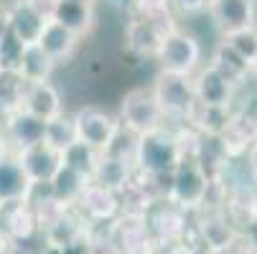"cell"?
<instances>
[{
  "label": "cell",
  "mask_w": 257,
  "mask_h": 254,
  "mask_svg": "<svg viewBox=\"0 0 257 254\" xmlns=\"http://www.w3.org/2000/svg\"><path fill=\"white\" fill-rule=\"evenodd\" d=\"M18 163L23 165V170L31 178L33 186H49L51 178L56 175V170L61 168L64 158L54 148H49L46 142H39V145H33V148H28V150H21Z\"/></svg>",
  "instance_id": "obj_13"
},
{
  "label": "cell",
  "mask_w": 257,
  "mask_h": 254,
  "mask_svg": "<svg viewBox=\"0 0 257 254\" xmlns=\"http://www.w3.org/2000/svg\"><path fill=\"white\" fill-rule=\"evenodd\" d=\"M219 142H222V150L229 160L247 155L249 148L257 142V115H249L247 110L232 112L224 132L219 135Z\"/></svg>",
  "instance_id": "obj_11"
},
{
  "label": "cell",
  "mask_w": 257,
  "mask_h": 254,
  "mask_svg": "<svg viewBox=\"0 0 257 254\" xmlns=\"http://www.w3.org/2000/svg\"><path fill=\"white\" fill-rule=\"evenodd\" d=\"M186 211H181L178 206H173L171 201H161L158 206H153L145 219H148V226H151V234L166 244H176V239L183 236L186 231Z\"/></svg>",
  "instance_id": "obj_15"
},
{
  "label": "cell",
  "mask_w": 257,
  "mask_h": 254,
  "mask_svg": "<svg viewBox=\"0 0 257 254\" xmlns=\"http://www.w3.org/2000/svg\"><path fill=\"white\" fill-rule=\"evenodd\" d=\"M224 44H227L232 51H237L244 61L254 64V56H257V26H252V28H244V31H237V33L227 36Z\"/></svg>",
  "instance_id": "obj_29"
},
{
  "label": "cell",
  "mask_w": 257,
  "mask_h": 254,
  "mask_svg": "<svg viewBox=\"0 0 257 254\" xmlns=\"http://www.w3.org/2000/svg\"><path fill=\"white\" fill-rule=\"evenodd\" d=\"M209 21L214 28L227 36L252 28L257 21V0H211L209 3Z\"/></svg>",
  "instance_id": "obj_7"
},
{
  "label": "cell",
  "mask_w": 257,
  "mask_h": 254,
  "mask_svg": "<svg viewBox=\"0 0 257 254\" xmlns=\"http://www.w3.org/2000/svg\"><path fill=\"white\" fill-rule=\"evenodd\" d=\"M33 188L36 186L31 183V178L26 175L18 160H8V158L0 160V201L3 203L26 201Z\"/></svg>",
  "instance_id": "obj_18"
},
{
  "label": "cell",
  "mask_w": 257,
  "mask_h": 254,
  "mask_svg": "<svg viewBox=\"0 0 257 254\" xmlns=\"http://www.w3.org/2000/svg\"><path fill=\"white\" fill-rule=\"evenodd\" d=\"M79 213L84 216L87 221H97V224H104V221H115L120 211H122V198L117 191L107 188V186H99V183H92L87 186V191L82 193L79 203H77Z\"/></svg>",
  "instance_id": "obj_12"
},
{
  "label": "cell",
  "mask_w": 257,
  "mask_h": 254,
  "mask_svg": "<svg viewBox=\"0 0 257 254\" xmlns=\"http://www.w3.org/2000/svg\"><path fill=\"white\" fill-rule=\"evenodd\" d=\"M61 158H64L66 165H71L74 170H79L82 175L94 178V170H97V165H99L102 153H97L94 148H89V145H84V142H74Z\"/></svg>",
  "instance_id": "obj_27"
},
{
  "label": "cell",
  "mask_w": 257,
  "mask_h": 254,
  "mask_svg": "<svg viewBox=\"0 0 257 254\" xmlns=\"http://www.w3.org/2000/svg\"><path fill=\"white\" fill-rule=\"evenodd\" d=\"M168 31H171L168 26L133 16L125 26V49L135 59H158V51L163 46V39Z\"/></svg>",
  "instance_id": "obj_9"
},
{
  "label": "cell",
  "mask_w": 257,
  "mask_h": 254,
  "mask_svg": "<svg viewBox=\"0 0 257 254\" xmlns=\"http://www.w3.org/2000/svg\"><path fill=\"white\" fill-rule=\"evenodd\" d=\"M181 160V148L173 127H161L140 135L135 145V175L140 178H166Z\"/></svg>",
  "instance_id": "obj_1"
},
{
  "label": "cell",
  "mask_w": 257,
  "mask_h": 254,
  "mask_svg": "<svg viewBox=\"0 0 257 254\" xmlns=\"http://www.w3.org/2000/svg\"><path fill=\"white\" fill-rule=\"evenodd\" d=\"M3 231L8 236H13L16 241H26L33 236L36 231V216L28 206V201H16V203H8V211H6V219H3Z\"/></svg>",
  "instance_id": "obj_25"
},
{
  "label": "cell",
  "mask_w": 257,
  "mask_h": 254,
  "mask_svg": "<svg viewBox=\"0 0 257 254\" xmlns=\"http://www.w3.org/2000/svg\"><path fill=\"white\" fill-rule=\"evenodd\" d=\"M54 21H59L66 31H71L74 36H89L94 28V6L87 3H61L59 0V8Z\"/></svg>",
  "instance_id": "obj_24"
},
{
  "label": "cell",
  "mask_w": 257,
  "mask_h": 254,
  "mask_svg": "<svg viewBox=\"0 0 257 254\" xmlns=\"http://www.w3.org/2000/svg\"><path fill=\"white\" fill-rule=\"evenodd\" d=\"M120 122H122V130L133 132L135 137L166 127V115L161 112L151 87H135L122 97Z\"/></svg>",
  "instance_id": "obj_5"
},
{
  "label": "cell",
  "mask_w": 257,
  "mask_h": 254,
  "mask_svg": "<svg viewBox=\"0 0 257 254\" xmlns=\"http://www.w3.org/2000/svg\"><path fill=\"white\" fill-rule=\"evenodd\" d=\"M49 148H54L59 155H64L71 145L79 142L77 137V127H74V117H66V115H59L54 120L46 122V140H44Z\"/></svg>",
  "instance_id": "obj_26"
},
{
  "label": "cell",
  "mask_w": 257,
  "mask_h": 254,
  "mask_svg": "<svg viewBox=\"0 0 257 254\" xmlns=\"http://www.w3.org/2000/svg\"><path fill=\"white\" fill-rule=\"evenodd\" d=\"M74 127H77V137L79 142L94 148L97 153H107L112 148V142L117 140V135L122 132V122L120 117L109 115L102 107L87 104L82 110H77L74 115Z\"/></svg>",
  "instance_id": "obj_6"
},
{
  "label": "cell",
  "mask_w": 257,
  "mask_h": 254,
  "mask_svg": "<svg viewBox=\"0 0 257 254\" xmlns=\"http://www.w3.org/2000/svg\"><path fill=\"white\" fill-rule=\"evenodd\" d=\"M133 16L135 18H143V21H153V23L168 26V28H176L171 0H135Z\"/></svg>",
  "instance_id": "obj_28"
},
{
  "label": "cell",
  "mask_w": 257,
  "mask_h": 254,
  "mask_svg": "<svg viewBox=\"0 0 257 254\" xmlns=\"http://www.w3.org/2000/svg\"><path fill=\"white\" fill-rule=\"evenodd\" d=\"M194 92H196V104L201 107H209V110H232L237 89L219 71H214L206 64L194 74Z\"/></svg>",
  "instance_id": "obj_10"
},
{
  "label": "cell",
  "mask_w": 257,
  "mask_h": 254,
  "mask_svg": "<svg viewBox=\"0 0 257 254\" xmlns=\"http://www.w3.org/2000/svg\"><path fill=\"white\" fill-rule=\"evenodd\" d=\"M46 18H41L31 6H26L23 0L11 11V31L18 36V41L23 46H33L41 41L44 28H46Z\"/></svg>",
  "instance_id": "obj_23"
},
{
  "label": "cell",
  "mask_w": 257,
  "mask_h": 254,
  "mask_svg": "<svg viewBox=\"0 0 257 254\" xmlns=\"http://www.w3.org/2000/svg\"><path fill=\"white\" fill-rule=\"evenodd\" d=\"M214 186L216 180L211 178V173L204 168L199 158H181L171 173L168 201L181 211H196L209 203Z\"/></svg>",
  "instance_id": "obj_2"
},
{
  "label": "cell",
  "mask_w": 257,
  "mask_h": 254,
  "mask_svg": "<svg viewBox=\"0 0 257 254\" xmlns=\"http://www.w3.org/2000/svg\"><path fill=\"white\" fill-rule=\"evenodd\" d=\"M54 66H56V61L39 44H33V46L23 49V56H21V64H18V74H21V79L26 84H44V82L51 79Z\"/></svg>",
  "instance_id": "obj_22"
},
{
  "label": "cell",
  "mask_w": 257,
  "mask_h": 254,
  "mask_svg": "<svg viewBox=\"0 0 257 254\" xmlns=\"http://www.w3.org/2000/svg\"><path fill=\"white\" fill-rule=\"evenodd\" d=\"M89 183H92V178H87V175H82L79 170H74L71 165L61 163V168L56 170V175L51 178V183H49V191H51L59 201H64V203H69V206H77Z\"/></svg>",
  "instance_id": "obj_21"
},
{
  "label": "cell",
  "mask_w": 257,
  "mask_h": 254,
  "mask_svg": "<svg viewBox=\"0 0 257 254\" xmlns=\"http://www.w3.org/2000/svg\"><path fill=\"white\" fill-rule=\"evenodd\" d=\"M151 226L143 213H122L109 229V246L120 254H145L151 244Z\"/></svg>",
  "instance_id": "obj_8"
},
{
  "label": "cell",
  "mask_w": 257,
  "mask_h": 254,
  "mask_svg": "<svg viewBox=\"0 0 257 254\" xmlns=\"http://www.w3.org/2000/svg\"><path fill=\"white\" fill-rule=\"evenodd\" d=\"M23 3L31 6L36 13H39L41 18H46V21H54L56 8H59V0H23Z\"/></svg>",
  "instance_id": "obj_32"
},
{
  "label": "cell",
  "mask_w": 257,
  "mask_h": 254,
  "mask_svg": "<svg viewBox=\"0 0 257 254\" xmlns=\"http://www.w3.org/2000/svg\"><path fill=\"white\" fill-rule=\"evenodd\" d=\"M209 66H211L214 71H219V74H222L234 89H239L242 84H247V79L254 74L252 64L244 61L237 51H232L224 41L214 49V54H211V59H209Z\"/></svg>",
  "instance_id": "obj_17"
},
{
  "label": "cell",
  "mask_w": 257,
  "mask_h": 254,
  "mask_svg": "<svg viewBox=\"0 0 257 254\" xmlns=\"http://www.w3.org/2000/svg\"><path fill=\"white\" fill-rule=\"evenodd\" d=\"M247 173H249V180H252V186L257 188V142L249 148L247 153Z\"/></svg>",
  "instance_id": "obj_33"
},
{
  "label": "cell",
  "mask_w": 257,
  "mask_h": 254,
  "mask_svg": "<svg viewBox=\"0 0 257 254\" xmlns=\"http://www.w3.org/2000/svg\"><path fill=\"white\" fill-rule=\"evenodd\" d=\"M23 49L26 46L18 41V36L13 31H8L3 39H0V71H18Z\"/></svg>",
  "instance_id": "obj_30"
},
{
  "label": "cell",
  "mask_w": 257,
  "mask_h": 254,
  "mask_svg": "<svg viewBox=\"0 0 257 254\" xmlns=\"http://www.w3.org/2000/svg\"><path fill=\"white\" fill-rule=\"evenodd\" d=\"M61 3H87V6H94L97 0H61Z\"/></svg>",
  "instance_id": "obj_35"
},
{
  "label": "cell",
  "mask_w": 257,
  "mask_h": 254,
  "mask_svg": "<svg viewBox=\"0 0 257 254\" xmlns=\"http://www.w3.org/2000/svg\"><path fill=\"white\" fill-rule=\"evenodd\" d=\"M252 71H254V74H257V56H254V64H252Z\"/></svg>",
  "instance_id": "obj_36"
},
{
  "label": "cell",
  "mask_w": 257,
  "mask_h": 254,
  "mask_svg": "<svg viewBox=\"0 0 257 254\" xmlns=\"http://www.w3.org/2000/svg\"><path fill=\"white\" fill-rule=\"evenodd\" d=\"M21 110H26V112H31L33 117L49 122V120L64 115V102H61L59 89H56L51 82H44V84H26Z\"/></svg>",
  "instance_id": "obj_14"
},
{
  "label": "cell",
  "mask_w": 257,
  "mask_h": 254,
  "mask_svg": "<svg viewBox=\"0 0 257 254\" xmlns=\"http://www.w3.org/2000/svg\"><path fill=\"white\" fill-rule=\"evenodd\" d=\"M156 61H158V71L178 74V77H194L201 69V44L191 33L181 31L176 26L166 33Z\"/></svg>",
  "instance_id": "obj_4"
},
{
  "label": "cell",
  "mask_w": 257,
  "mask_h": 254,
  "mask_svg": "<svg viewBox=\"0 0 257 254\" xmlns=\"http://www.w3.org/2000/svg\"><path fill=\"white\" fill-rule=\"evenodd\" d=\"M133 178H135L133 160H125V158L112 155V153H102L99 165H97L92 180H94V183H99V186H107V188L122 193L133 183Z\"/></svg>",
  "instance_id": "obj_16"
},
{
  "label": "cell",
  "mask_w": 257,
  "mask_h": 254,
  "mask_svg": "<svg viewBox=\"0 0 257 254\" xmlns=\"http://www.w3.org/2000/svg\"><path fill=\"white\" fill-rule=\"evenodd\" d=\"M153 97L161 107V112L171 122L189 125L194 110H196V92H194V77H178L158 71L153 82Z\"/></svg>",
  "instance_id": "obj_3"
},
{
  "label": "cell",
  "mask_w": 257,
  "mask_h": 254,
  "mask_svg": "<svg viewBox=\"0 0 257 254\" xmlns=\"http://www.w3.org/2000/svg\"><path fill=\"white\" fill-rule=\"evenodd\" d=\"M11 31V11L6 6H0V39Z\"/></svg>",
  "instance_id": "obj_34"
},
{
  "label": "cell",
  "mask_w": 257,
  "mask_h": 254,
  "mask_svg": "<svg viewBox=\"0 0 257 254\" xmlns=\"http://www.w3.org/2000/svg\"><path fill=\"white\" fill-rule=\"evenodd\" d=\"M8 135L21 150H28V148H33V145L46 140V122L33 117L26 110H16L11 115V120H8Z\"/></svg>",
  "instance_id": "obj_19"
},
{
  "label": "cell",
  "mask_w": 257,
  "mask_h": 254,
  "mask_svg": "<svg viewBox=\"0 0 257 254\" xmlns=\"http://www.w3.org/2000/svg\"><path fill=\"white\" fill-rule=\"evenodd\" d=\"M39 46L56 61H69L71 56H74L77 46H79V36H74L71 31H66L59 21H49L46 28H44V36H41V41Z\"/></svg>",
  "instance_id": "obj_20"
},
{
  "label": "cell",
  "mask_w": 257,
  "mask_h": 254,
  "mask_svg": "<svg viewBox=\"0 0 257 254\" xmlns=\"http://www.w3.org/2000/svg\"><path fill=\"white\" fill-rule=\"evenodd\" d=\"M211 0H171V8L178 16H199L209 11Z\"/></svg>",
  "instance_id": "obj_31"
}]
</instances>
